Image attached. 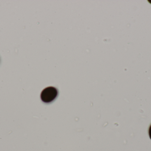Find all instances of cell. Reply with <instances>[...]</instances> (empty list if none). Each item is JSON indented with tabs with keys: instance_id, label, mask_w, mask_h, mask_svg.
Segmentation results:
<instances>
[{
	"instance_id": "7a4b0ae2",
	"label": "cell",
	"mask_w": 151,
	"mask_h": 151,
	"mask_svg": "<svg viewBox=\"0 0 151 151\" xmlns=\"http://www.w3.org/2000/svg\"><path fill=\"white\" fill-rule=\"evenodd\" d=\"M149 134L150 138L151 139V125L150 126V129H149Z\"/></svg>"
},
{
	"instance_id": "6da1fadb",
	"label": "cell",
	"mask_w": 151,
	"mask_h": 151,
	"mask_svg": "<svg viewBox=\"0 0 151 151\" xmlns=\"http://www.w3.org/2000/svg\"><path fill=\"white\" fill-rule=\"evenodd\" d=\"M58 95V91L56 88L50 87L44 89L41 94V99L42 102L49 103L55 100Z\"/></svg>"
}]
</instances>
